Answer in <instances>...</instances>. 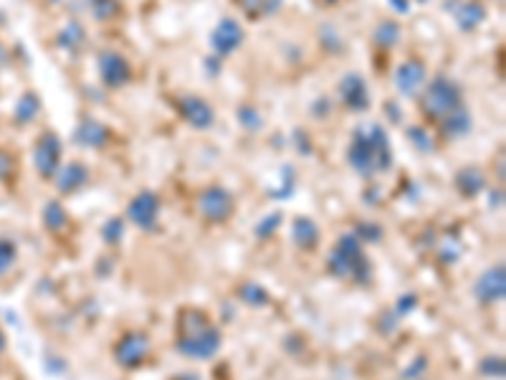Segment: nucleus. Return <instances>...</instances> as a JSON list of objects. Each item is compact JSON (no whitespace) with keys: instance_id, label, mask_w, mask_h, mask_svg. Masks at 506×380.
<instances>
[{"instance_id":"obj_29","label":"nucleus","mask_w":506,"mask_h":380,"mask_svg":"<svg viewBox=\"0 0 506 380\" xmlns=\"http://www.w3.org/2000/svg\"><path fill=\"white\" fill-rule=\"evenodd\" d=\"M418 304V299L413 294H408V296H403V299H400V304H398V309H400V314H408V309L410 307H416Z\"/></svg>"},{"instance_id":"obj_4","label":"nucleus","mask_w":506,"mask_h":380,"mask_svg":"<svg viewBox=\"0 0 506 380\" xmlns=\"http://www.w3.org/2000/svg\"><path fill=\"white\" fill-rule=\"evenodd\" d=\"M423 109L428 112L433 120H438L440 125L448 122L451 117L461 115L464 112V104H461V91L453 81L448 79H435L430 89L425 91V97H423Z\"/></svg>"},{"instance_id":"obj_24","label":"nucleus","mask_w":506,"mask_h":380,"mask_svg":"<svg viewBox=\"0 0 506 380\" xmlns=\"http://www.w3.org/2000/svg\"><path fill=\"white\" fill-rule=\"evenodd\" d=\"M16 261V246L11 241H0V274H6Z\"/></svg>"},{"instance_id":"obj_18","label":"nucleus","mask_w":506,"mask_h":380,"mask_svg":"<svg viewBox=\"0 0 506 380\" xmlns=\"http://www.w3.org/2000/svg\"><path fill=\"white\" fill-rule=\"evenodd\" d=\"M238 3L248 16H269L281 6V0H238Z\"/></svg>"},{"instance_id":"obj_22","label":"nucleus","mask_w":506,"mask_h":380,"mask_svg":"<svg viewBox=\"0 0 506 380\" xmlns=\"http://www.w3.org/2000/svg\"><path fill=\"white\" fill-rule=\"evenodd\" d=\"M64 224H66V211H64L59 203L46 205V226L56 231V229H61Z\"/></svg>"},{"instance_id":"obj_17","label":"nucleus","mask_w":506,"mask_h":380,"mask_svg":"<svg viewBox=\"0 0 506 380\" xmlns=\"http://www.w3.org/2000/svg\"><path fill=\"white\" fill-rule=\"evenodd\" d=\"M84 183H86V170L81 168V165H69L66 170H61V175H59L61 193H71V190H76V188L84 185Z\"/></svg>"},{"instance_id":"obj_25","label":"nucleus","mask_w":506,"mask_h":380,"mask_svg":"<svg viewBox=\"0 0 506 380\" xmlns=\"http://www.w3.org/2000/svg\"><path fill=\"white\" fill-rule=\"evenodd\" d=\"M398 36H400L398 25H392V23H382L377 28V33H375V38H377L380 43H385V46H390L392 41H398Z\"/></svg>"},{"instance_id":"obj_6","label":"nucleus","mask_w":506,"mask_h":380,"mask_svg":"<svg viewBox=\"0 0 506 380\" xmlns=\"http://www.w3.org/2000/svg\"><path fill=\"white\" fill-rule=\"evenodd\" d=\"M233 198H230L228 190H223V188H208L203 195H200V211H203V216L208 218V221H213V224H220V221H225V218L233 216Z\"/></svg>"},{"instance_id":"obj_12","label":"nucleus","mask_w":506,"mask_h":380,"mask_svg":"<svg viewBox=\"0 0 506 380\" xmlns=\"http://www.w3.org/2000/svg\"><path fill=\"white\" fill-rule=\"evenodd\" d=\"M339 97H342V102L347 104V107L355 109V112H362V109L370 104L367 86H365V81H362L357 74H350V76L342 79V84H339Z\"/></svg>"},{"instance_id":"obj_14","label":"nucleus","mask_w":506,"mask_h":380,"mask_svg":"<svg viewBox=\"0 0 506 380\" xmlns=\"http://www.w3.org/2000/svg\"><path fill=\"white\" fill-rule=\"evenodd\" d=\"M423 79H425V69L420 64H405V67L398 69L395 74V84L403 94H416L420 89Z\"/></svg>"},{"instance_id":"obj_10","label":"nucleus","mask_w":506,"mask_h":380,"mask_svg":"<svg viewBox=\"0 0 506 380\" xmlns=\"http://www.w3.org/2000/svg\"><path fill=\"white\" fill-rule=\"evenodd\" d=\"M99 69H102V79L109 86H122L132 76L129 64H126L119 54H114V51H104V54L99 56Z\"/></svg>"},{"instance_id":"obj_15","label":"nucleus","mask_w":506,"mask_h":380,"mask_svg":"<svg viewBox=\"0 0 506 380\" xmlns=\"http://www.w3.org/2000/svg\"><path fill=\"white\" fill-rule=\"evenodd\" d=\"M291 236H294V243L299 248H314L319 243V229H317V224L309 221V218H296Z\"/></svg>"},{"instance_id":"obj_30","label":"nucleus","mask_w":506,"mask_h":380,"mask_svg":"<svg viewBox=\"0 0 506 380\" xmlns=\"http://www.w3.org/2000/svg\"><path fill=\"white\" fill-rule=\"evenodd\" d=\"M360 229H365V231H360V234H362V236H367L370 241H377L380 236H382V234H380L377 226H360Z\"/></svg>"},{"instance_id":"obj_8","label":"nucleus","mask_w":506,"mask_h":380,"mask_svg":"<svg viewBox=\"0 0 506 380\" xmlns=\"http://www.w3.org/2000/svg\"><path fill=\"white\" fill-rule=\"evenodd\" d=\"M476 299L483 304H491V302H499L504 299V292H506V274H504V266H494V269H488V272L481 274V279L476 282Z\"/></svg>"},{"instance_id":"obj_21","label":"nucleus","mask_w":506,"mask_h":380,"mask_svg":"<svg viewBox=\"0 0 506 380\" xmlns=\"http://www.w3.org/2000/svg\"><path fill=\"white\" fill-rule=\"evenodd\" d=\"M241 299L243 302H248V304H253V307H264L266 302H269V294H266L264 289H261L259 284H246L241 292Z\"/></svg>"},{"instance_id":"obj_9","label":"nucleus","mask_w":506,"mask_h":380,"mask_svg":"<svg viewBox=\"0 0 506 380\" xmlns=\"http://www.w3.org/2000/svg\"><path fill=\"white\" fill-rule=\"evenodd\" d=\"M59 157H61V145L56 134H43L36 145V168L43 178L56 175L59 170Z\"/></svg>"},{"instance_id":"obj_31","label":"nucleus","mask_w":506,"mask_h":380,"mask_svg":"<svg viewBox=\"0 0 506 380\" xmlns=\"http://www.w3.org/2000/svg\"><path fill=\"white\" fill-rule=\"evenodd\" d=\"M175 380H200L198 375H193V373H185V375H180V378H175Z\"/></svg>"},{"instance_id":"obj_3","label":"nucleus","mask_w":506,"mask_h":380,"mask_svg":"<svg viewBox=\"0 0 506 380\" xmlns=\"http://www.w3.org/2000/svg\"><path fill=\"white\" fill-rule=\"evenodd\" d=\"M329 269L337 277H350L355 282H367L370 279V261L365 256L360 246L357 236H342L334 248V253L329 256Z\"/></svg>"},{"instance_id":"obj_16","label":"nucleus","mask_w":506,"mask_h":380,"mask_svg":"<svg viewBox=\"0 0 506 380\" xmlns=\"http://www.w3.org/2000/svg\"><path fill=\"white\" fill-rule=\"evenodd\" d=\"M456 185L464 195H476L481 193V188H483V175L476 168H464L456 175Z\"/></svg>"},{"instance_id":"obj_28","label":"nucleus","mask_w":506,"mask_h":380,"mask_svg":"<svg viewBox=\"0 0 506 380\" xmlns=\"http://www.w3.org/2000/svg\"><path fill=\"white\" fill-rule=\"evenodd\" d=\"M278 224H281V216H278V213H276V216H269V218L264 221V224L259 226V236H269L273 229H276Z\"/></svg>"},{"instance_id":"obj_19","label":"nucleus","mask_w":506,"mask_h":380,"mask_svg":"<svg viewBox=\"0 0 506 380\" xmlns=\"http://www.w3.org/2000/svg\"><path fill=\"white\" fill-rule=\"evenodd\" d=\"M76 137L81 139V142H86V145H102L104 139H107V129L99 127L97 122H86V125L78 129Z\"/></svg>"},{"instance_id":"obj_11","label":"nucleus","mask_w":506,"mask_h":380,"mask_svg":"<svg viewBox=\"0 0 506 380\" xmlns=\"http://www.w3.org/2000/svg\"><path fill=\"white\" fill-rule=\"evenodd\" d=\"M241 41H243L241 25L235 23V21H230V18L220 21L218 28L213 30V36H211L213 49H216L218 54H230V51H235L238 46H241Z\"/></svg>"},{"instance_id":"obj_26","label":"nucleus","mask_w":506,"mask_h":380,"mask_svg":"<svg viewBox=\"0 0 506 380\" xmlns=\"http://www.w3.org/2000/svg\"><path fill=\"white\" fill-rule=\"evenodd\" d=\"M91 8L97 18H109L117 11V0H91Z\"/></svg>"},{"instance_id":"obj_7","label":"nucleus","mask_w":506,"mask_h":380,"mask_svg":"<svg viewBox=\"0 0 506 380\" xmlns=\"http://www.w3.org/2000/svg\"><path fill=\"white\" fill-rule=\"evenodd\" d=\"M157 213H160V200H157V195L150 193V190H142V193H139L137 198L129 203V208H126L129 221H132L134 226H139V229H145V231L155 229Z\"/></svg>"},{"instance_id":"obj_13","label":"nucleus","mask_w":506,"mask_h":380,"mask_svg":"<svg viewBox=\"0 0 506 380\" xmlns=\"http://www.w3.org/2000/svg\"><path fill=\"white\" fill-rule=\"evenodd\" d=\"M182 115H185V120L190 122L193 127H198V129H205V127L213 125V109L208 102H203V99L198 97H187L182 99Z\"/></svg>"},{"instance_id":"obj_23","label":"nucleus","mask_w":506,"mask_h":380,"mask_svg":"<svg viewBox=\"0 0 506 380\" xmlns=\"http://www.w3.org/2000/svg\"><path fill=\"white\" fill-rule=\"evenodd\" d=\"M504 357H496V355H491V357H486V360L481 362V373L483 375H488V378H501L504 375Z\"/></svg>"},{"instance_id":"obj_2","label":"nucleus","mask_w":506,"mask_h":380,"mask_svg":"<svg viewBox=\"0 0 506 380\" xmlns=\"http://www.w3.org/2000/svg\"><path fill=\"white\" fill-rule=\"evenodd\" d=\"M220 332L208 322L205 314L198 309H187L180 317V340H177V350L195 360H211L218 350H220Z\"/></svg>"},{"instance_id":"obj_27","label":"nucleus","mask_w":506,"mask_h":380,"mask_svg":"<svg viewBox=\"0 0 506 380\" xmlns=\"http://www.w3.org/2000/svg\"><path fill=\"white\" fill-rule=\"evenodd\" d=\"M104 238L112 243H117L122 238V221L119 218H114V221H109L107 226H104Z\"/></svg>"},{"instance_id":"obj_5","label":"nucleus","mask_w":506,"mask_h":380,"mask_svg":"<svg viewBox=\"0 0 506 380\" xmlns=\"http://www.w3.org/2000/svg\"><path fill=\"white\" fill-rule=\"evenodd\" d=\"M147 352H150V340L142 332H129L114 347V357L122 368H137V365H142Z\"/></svg>"},{"instance_id":"obj_1","label":"nucleus","mask_w":506,"mask_h":380,"mask_svg":"<svg viewBox=\"0 0 506 380\" xmlns=\"http://www.w3.org/2000/svg\"><path fill=\"white\" fill-rule=\"evenodd\" d=\"M350 163L362 175H372V173H382L390 168V142H387L382 127L372 125L357 129L350 145Z\"/></svg>"},{"instance_id":"obj_32","label":"nucleus","mask_w":506,"mask_h":380,"mask_svg":"<svg viewBox=\"0 0 506 380\" xmlns=\"http://www.w3.org/2000/svg\"><path fill=\"white\" fill-rule=\"evenodd\" d=\"M6 347V338H3V332H0V350Z\"/></svg>"},{"instance_id":"obj_20","label":"nucleus","mask_w":506,"mask_h":380,"mask_svg":"<svg viewBox=\"0 0 506 380\" xmlns=\"http://www.w3.org/2000/svg\"><path fill=\"white\" fill-rule=\"evenodd\" d=\"M458 23L464 25V30H471L476 23H481L483 21V8L481 6H464L461 11H458Z\"/></svg>"}]
</instances>
